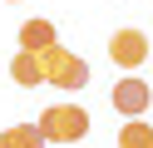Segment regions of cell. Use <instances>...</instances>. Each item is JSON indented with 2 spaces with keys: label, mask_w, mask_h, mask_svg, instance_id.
Returning <instances> with one entry per match:
<instances>
[{
  "label": "cell",
  "mask_w": 153,
  "mask_h": 148,
  "mask_svg": "<svg viewBox=\"0 0 153 148\" xmlns=\"http://www.w3.org/2000/svg\"><path fill=\"white\" fill-rule=\"evenodd\" d=\"M119 148H153V123L128 118V123L119 128Z\"/></svg>",
  "instance_id": "ba28073f"
},
{
  "label": "cell",
  "mask_w": 153,
  "mask_h": 148,
  "mask_svg": "<svg viewBox=\"0 0 153 148\" xmlns=\"http://www.w3.org/2000/svg\"><path fill=\"white\" fill-rule=\"evenodd\" d=\"M109 59L119 69H138L143 59H148V35L133 30V25L128 30H114V35H109Z\"/></svg>",
  "instance_id": "3957f363"
},
{
  "label": "cell",
  "mask_w": 153,
  "mask_h": 148,
  "mask_svg": "<svg viewBox=\"0 0 153 148\" xmlns=\"http://www.w3.org/2000/svg\"><path fill=\"white\" fill-rule=\"evenodd\" d=\"M109 104L119 109L123 118H143V114H148V104H153V89L143 84V79H119L114 94H109Z\"/></svg>",
  "instance_id": "277c9868"
},
{
  "label": "cell",
  "mask_w": 153,
  "mask_h": 148,
  "mask_svg": "<svg viewBox=\"0 0 153 148\" xmlns=\"http://www.w3.org/2000/svg\"><path fill=\"white\" fill-rule=\"evenodd\" d=\"M35 54H40V84L64 89V94H74V89L89 84V64H84L74 49H59V39L45 45V49H35Z\"/></svg>",
  "instance_id": "6da1fadb"
},
{
  "label": "cell",
  "mask_w": 153,
  "mask_h": 148,
  "mask_svg": "<svg viewBox=\"0 0 153 148\" xmlns=\"http://www.w3.org/2000/svg\"><path fill=\"white\" fill-rule=\"evenodd\" d=\"M40 133H45V143H79L89 133V114L79 104H50L40 114Z\"/></svg>",
  "instance_id": "7a4b0ae2"
},
{
  "label": "cell",
  "mask_w": 153,
  "mask_h": 148,
  "mask_svg": "<svg viewBox=\"0 0 153 148\" xmlns=\"http://www.w3.org/2000/svg\"><path fill=\"white\" fill-rule=\"evenodd\" d=\"M54 39L59 35H54L50 20H25L20 25V49H45V45H54Z\"/></svg>",
  "instance_id": "52a82bcc"
},
{
  "label": "cell",
  "mask_w": 153,
  "mask_h": 148,
  "mask_svg": "<svg viewBox=\"0 0 153 148\" xmlns=\"http://www.w3.org/2000/svg\"><path fill=\"white\" fill-rule=\"evenodd\" d=\"M0 148H45V133H40V123H15L0 133Z\"/></svg>",
  "instance_id": "8992f818"
},
{
  "label": "cell",
  "mask_w": 153,
  "mask_h": 148,
  "mask_svg": "<svg viewBox=\"0 0 153 148\" xmlns=\"http://www.w3.org/2000/svg\"><path fill=\"white\" fill-rule=\"evenodd\" d=\"M10 79L20 89H40V54H35V49H20V54L10 59Z\"/></svg>",
  "instance_id": "5b68a950"
}]
</instances>
